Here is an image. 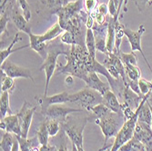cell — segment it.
I'll list each match as a JSON object with an SVG mask.
<instances>
[{
	"mask_svg": "<svg viewBox=\"0 0 152 151\" xmlns=\"http://www.w3.org/2000/svg\"><path fill=\"white\" fill-rule=\"evenodd\" d=\"M125 121L126 119L122 113H115L113 111H109L102 117L95 119V123L99 126L104 136V146H106L109 139L116 138Z\"/></svg>",
	"mask_w": 152,
	"mask_h": 151,
	"instance_id": "7a4b0ae2",
	"label": "cell"
},
{
	"mask_svg": "<svg viewBox=\"0 0 152 151\" xmlns=\"http://www.w3.org/2000/svg\"><path fill=\"white\" fill-rule=\"evenodd\" d=\"M8 21H9V18L7 17L6 10L2 11L1 15H0V33H1V36L7 32V26Z\"/></svg>",
	"mask_w": 152,
	"mask_h": 151,
	"instance_id": "d6a6232c",
	"label": "cell"
},
{
	"mask_svg": "<svg viewBox=\"0 0 152 151\" xmlns=\"http://www.w3.org/2000/svg\"><path fill=\"white\" fill-rule=\"evenodd\" d=\"M96 11H98L99 14H101V15L107 17V12H108V6H107V4H105V3L100 4V5L99 6V7L96 8Z\"/></svg>",
	"mask_w": 152,
	"mask_h": 151,
	"instance_id": "e575fe53",
	"label": "cell"
},
{
	"mask_svg": "<svg viewBox=\"0 0 152 151\" xmlns=\"http://www.w3.org/2000/svg\"><path fill=\"white\" fill-rule=\"evenodd\" d=\"M69 98V102L79 105L87 111H88L90 107L103 103V96L99 92L88 87L75 94H70Z\"/></svg>",
	"mask_w": 152,
	"mask_h": 151,
	"instance_id": "277c9868",
	"label": "cell"
},
{
	"mask_svg": "<svg viewBox=\"0 0 152 151\" xmlns=\"http://www.w3.org/2000/svg\"><path fill=\"white\" fill-rule=\"evenodd\" d=\"M16 138L19 142L20 151H32L35 147H39L41 146L37 136L32 139H25L21 136H16Z\"/></svg>",
	"mask_w": 152,
	"mask_h": 151,
	"instance_id": "ffe728a7",
	"label": "cell"
},
{
	"mask_svg": "<svg viewBox=\"0 0 152 151\" xmlns=\"http://www.w3.org/2000/svg\"><path fill=\"white\" fill-rule=\"evenodd\" d=\"M44 3L48 7L52 9V13L62 8L65 5L64 0H44Z\"/></svg>",
	"mask_w": 152,
	"mask_h": 151,
	"instance_id": "1f68e13d",
	"label": "cell"
},
{
	"mask_svg": "<svg viewBox=\"0 0 152 151\" xmlns=\"http://www.w3.org/2000/svg\"><path fill=\"white\" fill-rule=\"evenodd\" d=\"M11 19L17 26V28L19 31H22L24 33H26L27 36L30 35L32 33L31 31V26L28 24V21L26 19V18L24 17V15H21L19 14L17 9L12 10V14H11Z\"/></svg>",
	"mask_w": 152,
	"mask_h": 151,
	"instance_id": "2e32d148",
	"label": "cell"
},
{
	"mask_svg": "<svg viewBox=\"0 0 152 151\" xmlns=\"http://www.w3.org/2000/svg\"><path fill=\"white\" fill-rule=\"evenodd\" d=\"M32 151H40V150H39V147H35L34 149H32Z\"/></svg>",
	"mask_w": 152,
	"mask_h": 151,
	"instance_id": "60d3db41",
	"label": "cell"
},
{
	"mask_svg": "<svg viewBox=\"0 0 152 151\" xmlns=\"http://www.w3.org/2000/svg\"><path fill=\"white\" fill-rule=\"evenodd\" d=\"M64 2H65V5L68 3V1H67V0H64Z\"/></svg>",
	"mask_w": 152,
	"mask_h": 151,
	"instance_id": "7bdbcfd3",
	"label": "cell"
},
{
	"mask_svg": "<svg viewBox=\"0 0 152 151\" xmlns=\"http://www.w3.org/2000/svg\"><path fill=\"white\" fill-rule=\"evenodd\" d=\"M125 69H126L128 82H129V80L139 81L141 78V72L137 66L125 65Z\"/></svg>",
	"mask_w": 152,
	"mask_h": 151,
	"instance_id": "d4e9b609",
	"label": "cell"
},
{
	"mask_svg": "<svg viewBox=\"0 0 152 151\" xmlns=\"http://www.w3.org/2000/svg\"><path fill=\"white\" fill-rule=\"evenodd\" d=\"M119 58L124 65H132V66H137V58L134 52L130 53H124L120 52Z\"/></svg>",
	"mask_w": 152,
	"mask_h": 151,
	"instance_id": "83f0119b",
	"label": "cell"
},
{
	"mask_svg": "<svg viewBox=\"0 0 152 151\" xmlns=\"http://www.w3.org/2000/svg\"><path fill=\"white\" fill-rule=\"evenodd\" d=\"M39 150L40 151H57V148L55 146L47 144V145H41L39 147Z\"/></svg>",
	"mask_w": 152,
	"mask_h": 151,
	"instance_id": "d590c367",
	"label": "cell"
},
{
	"mask_svg": "<svg viewBox=\"0 0 152 151\" xmlns=\"http://www.w3.org/2000/svg\"><path fill=\"white\" fill-rule=\"evenodd\" d=\"M37 136L38 139V141L40 145H47L48 144V139H49V134L47 128V124H46V120L42 122L40 124L37 132Z\"/></svg>",
	"mask_w": 152,
	"mask_h": 151,
	"instance_id": "484cf974",
	"label": "cell"
},
{
	"mask_svg": "<svg viewBox=\"0 0 152 151\" xmlns=\"http://www.w3.org/2000/svg\"><path fill=\"white\" fill-rule=\"evenodd\" d=\"M28 37H29V46H30L31 49L36 51L39 56L45 60V58L48 56V43H44V42L39 41L37 39V35H35L33 33L28 35Z\"/></svg>",
	"mask_w": 152,
	"mask_h": 151,
	"instance_id": "e0dca14e",
	"label": "cell"
},
{
	"mask_svg": "<svg viewBox=\"0 0 152 151\" xmlns=\"http://www.w3.org/2000/svg\"><path fill=\"white\" fill-rule=\"evenodd\" d=\"M99 75V74L96 73V72H90L87 76L84 82L86 83V87L90 88L96 91L99 92L103 96L106 92L111 90V88H110L109 84L104 83V82L100 79Z\"/></svg>",
	"mask_w": 152,
	"mask_h": 151,
	"instance_id": "4fadbf2b",
	"label": "cell"
},
{
	"mask_svg": "<svg viewBox=\"0 0 152 151\" xmlns=\"http://www.w3.org/2000/svg\"><path fill=\"white\" fill-rule=\"evenodd\" d=\"M11 115L12 111L10 109V102H9V92H1L0 96V119H3L7 117V115Z\"/></svg>",
	"mask_w": 152,
	"mask_h": 151,
	"instance_id": "7402d4cb",
	"label": "cell"
},
{
	"mask_svg": "<svg viewBox=\"0 0 152 151\" xmlns=\"http://www.w3.org/2000/svg\"><path fill=\"white\" fill-rule=\"evenodd\" d=\"M103 104L115 113H122V104L118 101V97L112 90L103 95Z\"/></svg>",
	"mask_w": 152,
	"mask_h": 151,
	"instance_id": "9a60e30c",
	"label": "cell"
},
{
	"mask_svg": "<svg viewBox=\"0 0 152 151\" xmlns=\"http://www.w3.org/2000/svg\"><path fill=\"white\" fill-rule=\"evenodd\" d=\"M133 138L143 144L146 151H152V128L150 125L137 121Z\"/></svg>",
	"mask_w": 152,
	"mask_h": 151,
	"instance_id": "9c48e42d",
	"label": "cell"
},
{
	"mask_svg": "<svg viewBox=\"0 0 152 151\" xmlns=\"http://www.w3.org/2000/svg\"><path fill=\"white\" fill-rule=\"evenodd\" d=\"M66 51H64L62 48H58V47H48V56L44 60L43 65L40 66L39 70L45 71V75H46V87H45V93L44 96H48V89L49 87V82L53 77V74L55 72V70L58 68V58L59 55L61 54H66Z\"/></svg>",
	"mask_w": 152,
	"mask_h": 151,
	"instance_id": "5b68a950",
	"label": "cell"
},
{
	"mask_svg": "<svg viewBox=\"0 0 152 151\" xmlns=\"http://www.w3.org/2000/svg\"><path fill=\"white\" fill-rule=\"evenodd\" d=\"M17 3L18 7L22 9L23 15L26 18V19L27 21H29L31 19V10H30L29 4L27 3L26 0H17Z\"/></svg>",
	"mask_w": 152,
	"mask_h": 151,
	"instance_id": "4dcf8cb0",
	"label": "cell"
},
{
	"mask_svg": "<svg viewBox=\"0 0 152 151\" xmlns=\"http://www.w3.org/2000/svg\"><path fill=\"white\" fill-rule=\"evenodd\" d=\"M118 151H119V150H118Z\"/></svg>",
	"mask_w": 152,
	"mask_h": 151,
	"instance_id": "f6af8a7d",
	"label": "cell"
},
{
	"mask_svg": "<svg viewBox=\"0 0 152 151\" xmlns=\"http://www.w3.org/2000/svg\"><path fill=\"white\" fill-rule=\"evenodd\" d=\"M87 122V117L74 119L67 117L66 120L61 124L64 132L70 139L71 143L75 144L77 147H83V131Z\"/></svg>",
	"mask_w": 152,
	"mask_h": 151,
	"instance_id": "3957f363",
	"label": "cell"
},
{
	"mask_svg": "<svg viewBox=\"0 0 152 151\" xmlns=\"http://www.w3.org/2000/svg\"><path fill=\"white\" fill-rule=\"evenodd\" d=\"M151 82H152V79H151Z\"/></svg>",
	"mask_w": 152,
	"mask_h": 151,
	"instance_id": "ee69618b",
	"label": "cell"
},
{
	"mask_svg": "<svg viewBox=\"0 0 152 151\" xmlns=\"http://www.w3.org/2000/svg\"><path fill=\"white\" fill-rule=\"evenodd\" d=\"M85 46L93 58H96V37L91 28H87L85 34Z\"/></svg>",
	"mask_w": 152,
	"mask_h": 151,
	"instance_id": "44dd1931",
	"label": "cell"
},
{
	"mask_svg": "<svg viewBox=\"0 0 152 151\" xmlns=\"http://www.w3.org/2000/svg\"><path fill=\"white\" fill-rule=\"evenodd\" d=\"M121 96L124 100V102L122 104L131 107L132 109H134V110H136V109L140 107V105L142 101V98H143V97H140V96L133 92L128 86H125Z\"/></svg>",
	"mask_w": 152,
	"mask_h": 151,
	"instance_id": "5bb4252c",
	"label": "cell"
},
{
	"mask_svg": "<svg viewBox=\"0 0 152 151\" xmlns=\"http://www.w3.org/2000/svg\"><path fill=\"white\" fill-rule=\"evenodd\" d=\"M64 32L65 30L60 26V25L58 23H56V24H54L50 28H48L45 34L37 35V39L41 41V42L48 43L54 40L55 38H57L58 36H61Z\"/></svg>",
	"mask_w": 152,
	"mask_h": 151,
	"instance_id": "ac0fdd59",
	"label": "cell"
},
{
	"mask_svg": "<svg viewBox=\"0 0 152 151\" xmlns=\"http://www.w3.org/2000/svg\"><path fill=\"white\" fill-rule=\"evenodd\" d=\"M65 82H66V84L67 86L72 85V84L74 83V78H73V77L70 76V75H67V77H66V79H65Z\"/></svg>",
	"mask_w": 152,
	"mask_h": 151,
	"instance_id": "8d00e7d4",
	"label": "cell"
},
{
	"mask_svg": "<svg viewBox=\"0 0 152 151\" xmlns=\"http://www.w3.org/2000/svg\"><path fill=\"white\" fill-rule=\"evenodd\" d=\"M137 8L139 9L140 12H143L147 7H148V3L150 0H133Z\"/></svg>",
	"mask_w": 152,
	"mask_h": 151,
	"instance_id": "836d02e7",
	"label": "cell"
},
{
	"mask_svg": "<svg viewBox=\"0 0 152 151\" xmlns=\"http://www.w3.org/2000/svg\"><path fill=\"white\" fill-rule=\"evenodd\" d=\"M18 41H19V33L18 32V33L15 35V36H14V38H13V40H12L11 44L9 45V47H7L5 48V49H1V51H0V62H1V64L4 63V62L7 59V58L10 56V55H11L12 53L17 52V51H19V50L24 49V48H26L27 47H30L29 45H26V46L20 47H18V48H17V49H13V47L15 46L16 43H18Z\"/></svg>",
	"mask_w": 152,
	"mask_h": 151,
	"instance_id": "d6986e66",
	"label": "cell"
},
{
	"mask_svg": "<svg viewBox=\"0 0 152 151\" xmlns=\"http://www.w3.org/2000/svg\"><path fill=\"white\" fill-rule=\"evenodd\" d=\"M0 128L1 130H5L6 132L12 133L13 135L22 136L20 122L17 114L7 115L5 118L1 119Z\"/></svg>",
	"mask_w": 152,
	"mask_h": 151,
	"instance_id": "7c38bea8",
	"label": "cell"
},
{
	"mask_svg": "<svg viewBox=\"0 0 152 151\" xmlns=\"http://www.w3.org/2000/svg\"><path fill=\"white\" fill-rule=\"evenodd\" d=\"M145 32V26L144 25H140L139 26V29L137 31H133L128 27H125L124 28V33H125V36H127L128 38V41L129 42V45H130V47H131V52H135V51H139L140 52V54L142 55V57L145 60V62L147 63L149 70L152 72V68L145 56V54L142 50V47H141V37L143 36Z\"/></svg>",
	"mask_w": 152,
	"mask_h": 151,
	"instance_id": "ba28073f",
	"label": "cell"
},
{
	"mask_svg": "<svg viewBox=\"0 0 152 151\" xmlns=\"http://www.w3.org/2000/svg\"><path fill=\"white\" fill-rule=\"evenodd\" d=\"M69 96H70V94H68L67 92L64 91L59 94L50 96V97H48V96L37 97V96H36L35 99L37 102V106H40L41 111H43L48 107H49L51 105H61V104H65L66 102H69L70 101Z\"/></svg>",
	"mask_w": 152,
	"mask_h": 151,
	"instance_id": "8fae6325",
	"label": "cell"
},
{
	"mask_svg": "<svg viewBox=\"0 0 152 151\" xmlns=\"http://www.w3.org/2000/svg\"><path fill=\"white\" fill-rule=\"evenodd\" d=\"M150 6H152V0H150L149 3H148V7H150Z\"/></svg>",
	"mask_w": 152,
	"mask_h": 151,
	"instance_id": "b9f144b4",
	"label": "cell"
},
{
	"mask_svg": "<svg viewBox=\"0 0 152 151\" xmlns=\"http://www.w3.org/2000/svg\"><path fill=\"white\" fill-rule=\"evenodd\" d=\"M0 73H1V92H12L15 88L14 78L7 76L2 70H0Z\"/></svg>",
	"mask_w": 152,
	"mask_h": 151,
	"instance_id": "cb8c5ba5",
	"label": "cell"
},
{
	"mask_svg": "<svg viewBox=\"0 0 152 151\" xmlns=\"http://www.w3.org/2000/svg\"><path fill=\"white\" fill-rule=\"evenodd\" d=\"M76 112H83V109L64 107L61 105H51L48 107L45 110L41 111V113H42L47 118L58 120L61 124L66 120L67 117L70 114L76 113Z\"/></svg>",
	"mask_w": 152,
	"mask_h": 151,
	"instance_id": "8992f818",
	"label": "cell"
},
{
	"mask_svg": "<svg viewBox=\"0 0 152 151\" xmlns=\"http://www.w3.org/2000/svg\"><path fill=\"white\" fill-rule=\"evenodd\" d=\"M66 64H58V73L70 75L84 81L92 72L93 64L96 58H93L88 53L86 46L73 45L65 54Z\"/></svg>",
	"mask_w": 152,
	"mask_h": 151,
	"instance_id": "6da1fadb",
	"label": "cell"
},
{
	"mask_svg": "<svg viewBox=\"0 0 152 151\" xmlns=\"http://www.w3.org/2000/svg\"><path fill=\"white\" fill-rule=\"evenodd\" d=\"M139 87H140V93L142 96L152 93V82H151V80L148 81L145 78H140L139 80Z\"/></svg>",
	"mask_w": 152,
	"mask_h": 151,
	"instance_id": "f546056e",
	"label": "cell"
},
{
	"mask_svg": "<svg viewBox=\"0 0 152 151\" xmlns=\"http://www.w3.org/2000/svg\"><path fill=\"white\" fill-rule=\"evenodd\" d=\"M8 1H9V0H3V2L1 3V7H0V9H1V12H2V11H5V9H6V6H7V4L8 3Z\"/></svg>",
	"mask_w": 152,
	"mask_h": 151,
	"instance_id": "f35d334b",
	"label": "cell"
},
{
	"mask_svg": "<svg viewBox=\"0 0 152 151\" xmlns=\"http://www.w3.org/2000/svg\"><path fill=\"white\" fill-rule=\"evenodd\" d=\"M71 151H78V148H77V147L75 144H72V148H71Z\"/></svg>",
	"mask_w": 152,
	"mask_h": 151,
	"instance_id": "ab89813d",
	"label": "cell"
},
{
	"mask_svg": "<svg viewBox=\"0 0 152 151\" xmlns=\"http://www.w3.org/2000/svg\"><path fill=\"white\" fill-rule=\"evenodd\" d=\"M99 0H83V7L85 9V12L90 16L99 7Z\"/></svg>",
	"mask_w": 152,
	"mask_h": 151,
	"instance_id": "f1b7e54d",
	"label": "cell"
},
{
	"mask_svg": "<svg viewBox=\"0 0 152 151\" xmlns=\"http://www.w3.org/2000/svg\"><path fill=\"white\" fill-rule=\"evenodd\" d=\"M57 151H58V150H57Z\"/></svg>",
	"mask_w": 152,
	"mask_h": 151,
	"instance_id": "bcb514c9",
	"label": "cell"
},
{
	"mask_svg": "<svg viewBox=\"0 0 152 151\" xmlns=\"http://www.w3.org/2000/svg\"><path fill=\"white\" fill-rule=\"evenodd\" d=\"M16 136L12 133L6 132L3 134V136L1 139V142H0V147L3 151H11L15 143Z\"/></svg>",
	"mask_w": 152,
	"mask_h": 151,
	"instance_id": "603a6c76",
	"label": "cell"
},
{
	"mask_svg": "<svg viewBox=\"0 0 152 151\" xmlns=\"http://www.w3.org/2000/svg\"><path fill=\"white\" fill-rule=\"evenodd\" d=\"M0 70L4 71L7 76L10 77L14 79L15 78H26V79H31L32 81H34L32 73L28 68L19 66L9 60H6L4 63L1 64Z\"/></svg>",
	"mask_w": 152,
	"mask_h": 151,
	"instance_id": "30bf717a",
	"label": "cell"
},
{
	"mask_svg": "<svg viewBox=\"0 0 152 151\" xmlns=\"http://www.w3.org/2000/svg\"><path fill=\"white\" fill-rule=\"evenodd\" d=\"M46 124H47V128H48V134L50 136H56L62 128L61 123L58 120H55V119L48 118L46 120Z\"/></svg>",
	"mask_w": 152,
	"mask_h": 151,
	"instance_id": "4316f807",
	"label": "cell"
},
{
	"mask_svg": "<svg viewBox=\"0 0 152 151\" xmlns=\"http://www.w3.org/2000/svg\"><path fill=\"white\" fill-rule=\"evenodd\" d=\"M58 151H68L66 144L65 142H63V143L60 145V147H59V148L58 149Z\"/></svg>",
	"mask_w": 152,
	"mask_h": 151,
	"instance_id": "74e56055",
	"label": "cell"
},
{
	"mask_svg": "<svg viewBox=\"0 0 152 151\" xmlns=\"http://www.w3.org/2000/svg\"><path fill=\"white\" fill-rule=\"evenodd\" d=\"M38 106L32 107L27 101H24V104L20 110L18 112V117L19 118L20 126H21V130H22V136L23 138L26 139L28 136V132L32 124V119L33 116L37 110Z\"/></svg>",
	"mask_w": 152,
	"mask_h": 151,
	"instance_id": "52a82bcc",
	"label": "cell"
}]
</instances>
